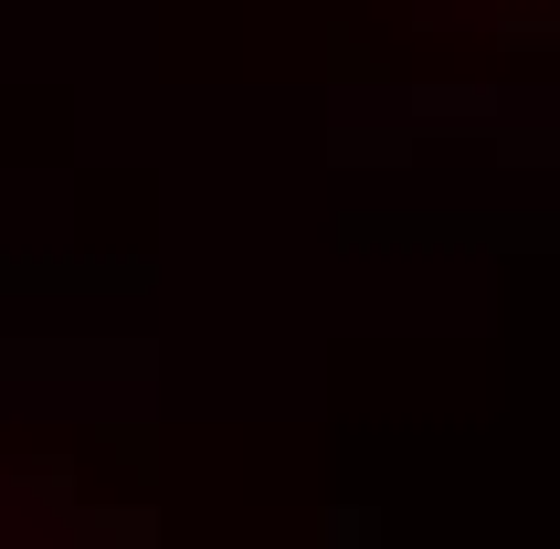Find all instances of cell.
Wrapping results in <instances>:
<instances>
[{
  "label": "cell",
  "instance_id": "obj_1",
  "mask_svg": "<svg viewBox=\"0 0 560 549\" xmlns=\"http://www.w3.org/2000/svg\"><path fill=\"white\" fill-rule=\"evenodd\" d=\"M0 549H32V539H11V528H0Z\"/></svg>",
  "mask_w": 560,
  "mask_h": 549
}]
</instances>
